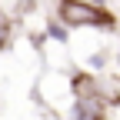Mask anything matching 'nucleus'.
<instances>
[{
  "mask_svg": "<svg viewBox=\"0 0 120 120\" xmlns=\"http://www.w3.org/2000/svg\"><path fill=\"white\" fill-rule=\"evenodd\" d=\"M113 60H117V73H120V47H117V53H113Z\"/></svg>",
  "mask_w": 120,
  "mask_h": 120,
  "instance_id": "6",
  "label": "nucleus"
},
{
  "mask_svg": "<svg viewBox=\"0 0 120 120\" xmlns=\"http://www.w3.org/2000/svg\"><path fill=\"white\" fill-rule=\"evenodd\" d=\"M70 120H110L113 110L103 100H87V97H70Z\"/></svg>",
  "mask_w": 120,
  "mask_h": 120,
  "instance_id": "2",
  "label": "nucleus"
},
{
  "mask_svg": "<svg viewBox=\"0 0 120 120\" xmlns=\"http://www.w3.org/2000/svg\"><path fill=\"white\" fill-rule=\"evenodd\" d=\"M47 34H50L57 43H67V40H70V30H67L64 23H60L57 17H50V20H47Z\"/></svg>",
  "mask_w": 120,
  "mask_h": 120,
  "instance_id": "5",
  "label": "nucleus"
},
{
  "mask_svg": "<svg viewBox=\"0 0 120 120\" xmlns=\"http://www.w3.org/2000/svg\"><path fill=\"white\" fill-rule=\"evenodd\" d=\"M13 40H17V20L0 7V57L13 47Z\"/></svg>",
  "mask_w": 120,
  "mask_h": 120,
  "instance_id": "3",
  "label": "nucleus"
},
{
  "mask_svg": "<svg viewBox=\"0 0 120 120\" xmlns=\"http://www.w3.org/2000/svg\"><path fill=\"white\" fill-rule=\"evenodd\" d=\"M34 7H37V0H10V4L4 7L13 20H20V17H27V13H34Z\"/></svg>",
  "mask_w": 120,
  "mask_h": 120,
  "instance_id": "4",
  "label": "nucleus"
},
{
  "mask_svg": "<svg viewBox=\"0 0 120 120\" xmlns=\"http://www.w3.org/2000/svg\"><path fill=\"white\" fill-rule=\"evenodd\" d=\"M53 17L67 30H100V34H117L120 20L97 0H53Z\"/></svg>",
  "mask_w": 120,
  "mask_h": 120,
  "instance_id": "1",
  "label": "nucleus"
}]
</instances>
